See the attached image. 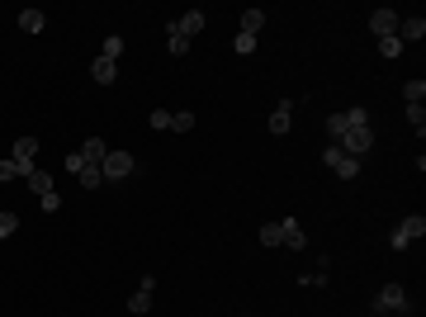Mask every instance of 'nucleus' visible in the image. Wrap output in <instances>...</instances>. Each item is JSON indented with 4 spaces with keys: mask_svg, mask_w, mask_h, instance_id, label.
I'll return each mask as SVG.
<instances>
[{
    "mask_svg": "<svg viewBox=\"0 0 426 317\" xmlns=\"http://www.w3.org/2000/svg\"><path fill=\"white\" fill-rule=\"evenodd\" d=\"M379 52H383V57H403V43H398V39H379Z\"/></svg>",
    "mask_w": 426,
    "mask_h": 317,
    "instance_id": "obj_29",
    "label": "nucleus"
},
{
    "mask_svg": "<svg viewBox=\"0 0 426 317\" xmlns=\"http://www.w3.org/2000/svg\"><path fill=\"white\" fill-rule=\"evenodd\" d=\"M337 147H346V157H365L374 147V133L370 128H346V138H341Z\"/></svg>",
    "mask_w": 426,
    "mask_h": 317,
    "instance_id": "obj_7",
    "label": "nucleus"
},
{
    "mask_svg": "<svg viewBox=\"0 0 426 317\" xmlns=\"http://www.w3.org/2000/svg\"><path fill=\"white\" fill-rule=\"evenodd\" d=\"M152 289H157V279H152V275H147L142 284H137V294L128 298V313H133V317H142L147 308H152Z\"/></svg>",
    "mask_w": 426,
    "mask_h": 317,
    "instance_id": "obj_9",
    "label": "nucleus"
},
{
    "mask_svg": "<svg viewBox=\"0 0 426 317\" xmlns=\"http://www.w3.org/2000/svg\"><path fill=\"white\" fill-rule=\"evenodd\" d=\"M34 171H38V166H19L14 157L0 161V180H24V175H34Z\"/></svg>",
    "mask_w": 426,
    "mask_h": 317,
    "instance_id": "obj_15",
    "label": "nucleus"
},
{
    "mask_svg": "<svg viewBox=\"0 0 426 317\" xmlns=\"http://www.w3.org/2000/svg\"><path fill=\"white\" fill-rule=\"evenodd\" d=\"M119 52H124V39H119V34H109V39L100 43V57H114V62H119Z\"/></svg>",
    "mask_w": 426,
    "mask_h": 317,
    "instance_id": "obj_23",
    "label": "nucleus"
},
{
    "mask_svg": "<svg viewBox=\"0 0 426 317\" xmlns=\"http://www.w3.org/2000/svg\"><path fill=\"white\" fill-rule=\"evenodd\" d=\"M417 237H426V218H422V213L403 218V223L393 228V237H388V246H393V251H403V246H412Z\"/></svg>",
    "mask_w": 426,
    "mask_h": 317,
    "instance_id": "obj_2",
    "label": "nucleus"
},
{
    "mask_svg": "<svg viewBox=\"0 0 426 317\" xmlns=\"http://www.w3.org/2000/svg\"><path fill=\"white\" fill-rule=\"evenodd\" d=\"M346 128H370V109H346Z\"/></svg>",
    "mask_w": 426,
    "mask_h": 317,
    "instance_id": "obj_24",
    "label": "nucleus"
},
{
    "mask_svg": "<svg viewBox=\"0 0 426 317\" xmlns=\"http://www.w3.org/2000/svg\"><path fill=\"white\" fill-rule=\"evenodd\" d=\"M280 246H294V251H303V228H298L294 218H280Z\"/></svg>",
    "mask_w": 426,
    "mask_h": 317,
    "instance_id": "obj_14",
    "label": "nucleus"
},
{
    "mask_svg": "<svg viewBox=\"0 0 426 317\" xmlns=\"http://www.w3.org/2000/svg\"><path fill=\"white\" fill-rule=\"evenodd\" d=\"M190 128H194V114H190V109L170 114V133H190Z\"/></svg>",
    "mask_w": 426,
    "mask_h": 317,
    "instance_id": "obj_25",
    "label": "nucleus"
},
{
    "mask_svg": "<svg viewBox=\"0 0 426 317\" xmlns=\"http://www.w3.org/2000/svg\"><path fill=\"white\" fill-rule=\"evenodd\" d=\"M407 123L417 128V138L426 133V109H422V105H407Z\"/></svg>",
    "mask_w": 426,
    "mask_h": 317,
    "instance_id": "obj_26",
    "label": "nucleus"
},
{
    "mask_svg": "<svg viewBox=\"0 0 426 317\" xmlns=\"http://www.w3.org/2000/svg\"><path fill=\"white\" fill-rule=\"evenodd\" d=\"M322 161L337 171L341 180H355V175H360V157H346L341 147H327V152H322Z\"/></svg>",
    "mask_w": 426,
    "mask_h": 317,
    "instance_id": "obj_6",
    "label": "nucleus"
},
{
    "mask_svg": "<svg viewBox=\"0 0 426 317\" xmlns=\"http://www.w3.org/2000/svg\"><path fill=\"white\" fill-rule=\"evenodd\" d=\"M81 157H85V161H95V166H100V161L109 157V147H104V138H85V147H81Z\"/></svg>",
    "mask_w": 426,
    "mask_h": 317,
    "instance_id": "obj_17",
    "label": "nucleus"
},
{
    "mask_svg": "<svg viewBox=\"0 0 426 317\" xmlns=\"http://www.w3.org/2000/svg\"><path fill=\"white\" fill-rule=\"evenodd\" d=\"M374 313H412V303H407V289L398 284V279H388L379 289V298H374Z\"/></svg>",
    "mask_w": 426,
    "mask_h": 317,
    "instance_id": "obj_1",
    "label": "nucleus"
},
{
    "mask_svg": "<svg viewBox=\"0 0 426 317\" xmlns=\"http://www.w3.org/2000/svg\"><path fill=\"white\" fill-rule=\"evenodd\" d=\"M166 52L170 57H185V52H190V39H180L175 29H166Z\"/></svg>",
    "mask_w": 426,
    "mask_h": 317,
    "instance_id": "obj_21",
    "label": "nucleus"
},
{
    "mask_svg": "<svg viewBox=\"0 0 426 317\" xmlns=\"http://www.w3.org/2000/svg\"><path fill=\"white\" fill-rule=\"evenodd\" d=\"M43 24H47L43 10H19V29H24V34H43Z\"/></svg>",
    "mask_w": 426,
    "mask_h": 317,
    "instance_id": "obj_16",
    "label": "nucleus"
},
{
    "mask_svg": "<svg viewBox=\"0 0 426 317\" xmlns=\"http://www.w3.org/2000/svg\"><path fill=\"white\" fill-rule=\"evenodd\" d=\"M19 228V213H0V237H10Z\"/></svg>",
    "mask_w": 426,
    "mask_h": 317,
    "instance_id": "obj_30",
    "label": "nucleus"
},
{
    "mask_svg": "<svg viewBox=\"0 0 426 317\" xmlns=\"http://www.w3.org/2000/svg\"><path fill=\"white\" fill-rule=\"evenodd\" d=\"M370 317H379V313H370Z\"/></svg>",
    "mask_w": 426,
    "mask_h": 317,
    "instance_id": "obj_33",
    "label": "nucleus"
},
{
    "mask_svg": "<svg viewBox=\"0 0 426 317\" xmlns=\"http://www.w3.org/2000/svg\"><path fill=\"white\" fill-rule=\"evenodd\" d=\"M393 39L403 43V47H407V43H422V39H426V19H422V14H398Z\"/></svg>",
    "mask_w": 426,
    "mask_h": 317,
    "instance_id": "obj_5",
    "label": "nucleus"
},
{
    "mask_svg": "<svg viewBox=\"0 0 426 317\" xmlns=\"http://www.w3.org/2000/svg\"><path fill=\"white\" fill-rule=\"evenodd\" d=\"M403 100H407V105H422V100H426V80L422 76L407 80V85H403Z\"/></svg>",
    "mask_w": 426,
    "mask_h": 317,
    "instance_id": "obj_20",
    "label": "nucleus"
},
{
    "mask_svg": "<svg viewBox=\"0 0 426 317\" xmlns=\"http://www.w3.org/2000/svg\"><path fill=\"white\" fill-rule=\"evenodd\" d=\"M370 29H374V39H393V29H398V10H374V14H370Z\"/></svg>",
    "mask_w": 426,
    "mask_h": 317,
    "instance_id": "obj_11",
    "label": "nucleus"
},
{
    "mask_svg": "<svg viewBox=\"0 0 426 317\" xmlns=\"http://www.w3.org/2000/svg\"><path fill=\"white\" fill-rule=\"evenodd\" d=\"M204 24H209V19H204V10H190V14H180L170 29H175L180 39H194V34H204Z\"/></svg>",
    "mask_w": 426,
    "mask_h": 317,
    "instance_id": "obj_8",
    "label": "nucleus"
},
{
    "mask_svg": "<svg viewBox=\"0 0 426 317\" xmlns=\"http://www.w3.org/2000/svg\"><path fill=\"white\" fill-rule=\"evenodd\" d=\"M260 241L265 246H280V223H260Z\"/></svg>",
    "mask_w": 426,
    "mask_h": 317,
    "instance_id": "obj_27",
    "label": "nucleus"
},
{
    "mask_svg": "<svg viewBox=\"0 0 426 317\" xmlns=\"http://www.w3.org/2000/svg\"><path fill=\"white\" fill-rule=\"evenodd\" d=\"M152 128H166L170 133V109H152Z\"/></svg>",
    "mask_w": 426,
    "mask_h": 317,
    "instance_id": "obj_32",
    "label": "nucleus"
},
{
    "mask_svg": "<svg viewBox=\"0 0 426 317\" xmlns=\"http://www.w3.org/2000/svg\"><path fill=\"white\" fill-rule=\"evenodd\" d=\"M24 185H29V190H34V195H52V175H47V171H34V175H24Z\"/></svg>",
    "mask_w": 426,
    "mask_h": 317,
    "instance_id": "obj_18",
    "label": "nucleus"
},
{
    "mask_svg": "<svg viewBox=\"0 0 426 317\" xmlns=\"http://www.w3.org/2000/svg\"><path fill=\"white\" fill-rule=\"evenodd\" d=\"M10 157L19 161V166H34L38 161V138H14V152Z\"/></svg>",
    "mask_w": 426,
    "mask_h": 317,
    "instance_id": "obj_13",
    "label": "nucleus"
},
{
    "mask_svg": "<svg viewBox=\"0 0 426 317\" xmlns=\"http://www.w3.org/2000/svg\"><path fill=\"white\" fill-rule=\"evenodd\" d=\"M90 76L100 80V85H114V80H119V62H114V57H95V62H90Z\"/></svg>",
    "mask_w": 426,
    "mask_h": 317,
    "instance_id": "obj_12",
    "label": "nucleus"
},
{
    "mask_svg": "<svg viewBox=\"0 0 426 317\" xmlns=\"http://www.w3.org/2000/svg\"><path fill=\"white\" fill-rule=\"evenodd\" d=\"M67 171H71V175L81 180L85 190H100V185H104V175H100V166H95V161H85L81 152H71V157H67Z\"/></svg>",
    "mask_w": 426,
    "mask_h": 317,
    "instance_id": "obj_3",
    "label": "nucleus"
},
{
    "mask_svg": "<svg viewBox=\"0 0 426 317\" xmlns=\"http://www.w3.org/2000/svg\"><path fill=\"white\" fill-rule=\"evenodd\" d=\"M38 208H43V213H57V208H62V195H57V190H52V195H43Z\"/></svg>",
    "mask_w": 426,
    "mask_h": 317,
    "instance_id": "obj_28",
    "label": "nucleus"
},
{
    "mask_svg": "<svg viewBox=\"0 0 426 317\" xmlns=\"http://www.w3.org/2000/svg\"><path fill=\"white\" fill-rule=\"evenodd\" d=\"M232 47L247 57V52H256V39H251V34H237V39H232Z\"/></svg>",
    "mask_w": 426,
    "mask_h": 317,
    "instance_id": "obj_31",
    "label": "nucleus"
},
{
    "mask_svg": "<svg viewBox=\"0 0 426 317\" xmlns=\"http://www.w3.org/2000/svg\"><path fill=\"white\" fill-rule=\"evenodd\" d=\"M133 166H137L133 152H109V157L100 161V175H104V180H128V175H133Z\"/></svg>",
    "mask_w": 426,
    "mask_h": 317,
    "instance_id": "obj_4",
    "label": "nucleus"
},
{
    "mask_svg": "<svg viewBox=\"0 0 426 317\" xmlns=\"http://www.w3.org/2000/svg\"><path fill=\"white\" fill-rule=\"evenodd\" d=\"M260 24H265V14H260V10H242V29H237V34H260Z\"/></svg>",
    "mask_w": 426,
    "mask_h": 317,
    "instance_id": "obj_19",
    "label": "nucleus"
},
{
    "mask_svg": "<svg viewBox=\"0 0 426 317\" xmlns=\"http://www.w3.org/2000/svg\"><path fill=\"white\" fill-rule=\"evenodd\" d=\"M289 123H294V100H280V105H275V114H270V133H275V138H284V133H289Z\"/></svg>",
    "mask_w": 426,
    "mask_h": 317,
    "instance_id": "obj_10",
    "label": "nucleus"
},
{
    "mask_svg": "<svg viewBox=\"0 0 426 317\" xmlns=\"http://www.w3.org/2000/svg\"><path fill=\"white\" fill-rule=\"evenodd\" d=\"M327 138H332V147H337L341 138H346V109H341V114H332V119H327Z\"/></svg>",
    "mask_w": 426,
    "mask_h": 317,
    "instance_id": "obj_22",
    "label": "nucleus"
}]
</instances>
